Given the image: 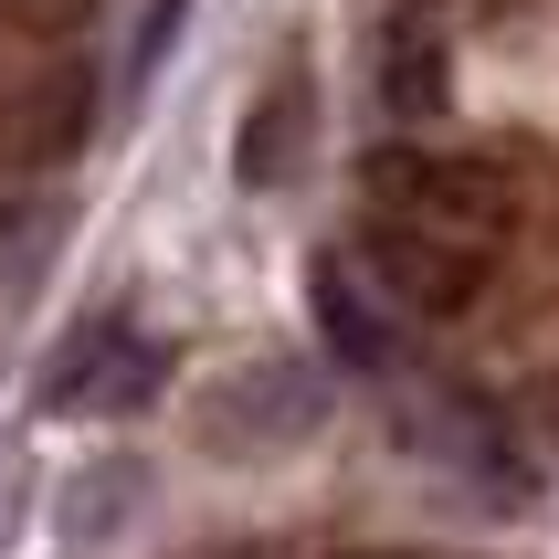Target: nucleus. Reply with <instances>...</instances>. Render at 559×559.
Segmentation results:
<instances>
[{"label": "nucleus", "mask_w": 559, "mask_h": 559, "mask_svg": "<svg viewBox=\"0 0 559 559\" xmlns=\"http://www.w3.org/2000/svg\"><path fill=\"white\" fill-rule=\"evenodd\" d=\"M370 201L391 222H433V233H465V243H497V222H507V180L454 148H380Z\"/></svg>", "instance_id": "f257e3e1"}, {"label": "nucleus", "mask_w": 559, "mask_h": 559, "mask_svg": "<svg viewBox=\"0 0 559 559\" xmlns=\"http://www.w3.org/2000/svg\"><path fill=\"white\" fill-rule=\"evenodd\" d=\"M359 264H370V285L391 296V307L412 317H465L475 296H486V243H465V233H433V222H370V243H359Z\"/></svg>", "instance_id": "f03ea898"}, {"label": "nucleus", "mask_w": 559, "mask_h": 559, "mask_svg": "<svg viewBox=\"0 0 559 559\" xmlns=\"http://www.w3.org/2000/svg\"><path fill=\"white\" fill-rule=\"evenodd\" d=\"M158 391V348L127 338V317H85V328H63L43 348V380H32V402L43 412H138Z\"/></svg>", "instance_id": "7ed1b4c3"}, {"label": "nucleus", "mask_w": 559, "mask_h": 559, "mask_svg": "<svg viewBox=\"0 0 559 559\" xmlns=\"http://www.w3.org/2000/svg\"><path fill=\"white\" fill-rule=\"evenodd\" d=\"M190 433H201V454H285V443L317 433V380L296 370V359H264V370H233L212 391V402L190 412Z\"/></svg>", "instance_id": "20e7f679"}, {"label": "nucleus", "mask_w": 559, "mask_h": 559, "mask_svg": "<svg viewBox=\"0 0 559 559\" xmlns=\"http://www.w3.org/2000/svg\"><path fill=\"white\" fill-rule=\"evenodd\" d=\"M85 127H95V85H85V63H53L43 85H22L11 106H0V190L53 180L63 158L85 148Z\"/></svg>", "instance_id": "39448f33"}, {"label": "nucleus", "mask_w": 559, "mask_h": 559, "mask_svg": "<svg viewBox=\"0 0 559 559\" xmlns=\"http://www.w3.org/2000/svg\"><path fill=\"white\" fill-rule=\"evenodd\" d=\"M307 307H317V338H328V359H338V370H391V317H380V285L359 275V264L317 253Z\"/></svg>", "instance_id": "423d86ee"}, {"label": "nucleus", "mask_w": 559, "mask_h": 559, "mask_svg": "<svg viewBox=\"0 0 559 559\" xmlns=\"http://www.w3.org/2000/svg\"><path fill=\"white\" fill-rule=\"evenodd\" d=\"M402 433H423L433 454H454L486 497H528V475L507 465V433H497L475 402H454V391H412V402H402Z\"/></svg>", "instance_id": "0eeeda50"}, {"label": "nucleus", "mask_w": 559, "mask_h": 559, "mask_svg": "<svg viewBox=\"0 0 559 559\" xmlns=\"http://www.w3.org/2000/svg\"><path fill=\"white\" fill-rule=\"evenodd\" d=\"M296 158H307V85L285 74V85L243 117V138H233V180H243V190H275Z\"/></svg>", "instance_id": "6e6552de"}, {"label": "nucleus", "mask_w": 559, "mask_h": 559, "mask_svg": "<svg viewBox=\"0 0 559 559\" xmlns=\"http://www.w3.org/2000/svg\"><path fill=\"white\" fill-rule=\"evenodd\" d=\"M138 507H148V465H127V454H117V465H85V475H74L53 518H63V538H74V549H106Z\"/></svg>", "instance_id": "1a4fd4ad"}, {"label": "nucleus", "mask_w": 559, "mask_h": 559, "mask_svg": "<svg viewBox=\"0 0 559 559\" xmlns=\"http://www.w3.org/2000/svg\"><path fill=\"white\" fill-rule=\"evenodd\" d=\"M380 85H391V106H402V117H433V106H443V53L423 43V32H391Z\"/></svg>", "instance_id": "9d476101"}, {"label": "nucleus", "mask_w": 559, "mask_h": 559, "mask_svg": "<svg viewBox=\"0 0 559 559\" xmlns=\"http://www.w3.org/2000/svg\"><path fill=\"white\" fill-rule=\"evenodd\" d=\"M180 22H190V0H148V22H138V74H158V53L180 43Z\"/></svg>", "instance_id": "9b49d317"}, {"label": "nucleus", "mask_w": 559, "mask_h": 559, "mask_svg": "<svg viewBox=\"0 0 559 559\" xmlns=\"http://www.w3.org/2000/svg\"><path fill=\"white\" fill-rule=\"evenodd\" d=\"M201 559H253V549H201Z\"/></svg>", "instance_id": "f8f14e48"}]
</instances>
